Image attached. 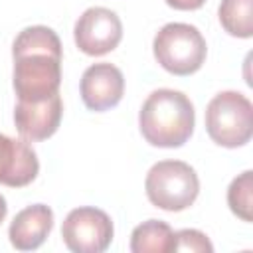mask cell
<instances>
[{
    "mask_svg": "<svg viewBox=\"0 0 253 253\" xmlns=\"http://www.w3.org/2000/svg\"><path fill=\"white\" fill-rule=\"evenodd\" d=\"M14 91L20 103H40L59 93L61 42L47 26L24 28L14 43Z\"/></svg>",
    "mask_w": 253,
    "mask_h": 253,
    "instance_id": "obj_1",
    "label": "cell"
},
{
    "mask_svg": "<svg viewBox=\"0 0 253 253\" xmlns=\"http://www.w3.org/2000/svg\"><path fill=\"white\" fill-rule=\"evenodd\" d=\"M196 111L188 95L174 89L152 91L140 107L138 126L144 140L158 148H178L194 132Z\"/></svg>",
    "mask_w": 253,
    "mask_h": 253,
    "instance_id": "obj_2",
    "label": "cell"
},
{
    "mask_svg": "<svg viewBox=\"0 0 253 253\" xmlns=\"http://www.w3.org/2000/svg\"><path fill=\"white\" fill-rule=\"evenodd\" d=\"M152 51L162 69L184 77L196 73L204 65L208 45L196 26L170 22L156 32Z\"/></svg>",
    "mask_w": 253,
    "mask_h": 253,
    "instance_id": "obj_3",
    "label": "cell"
},
{
    "mask_svg": "<svg viewBox=\"0 0 253 253\" xmlns=\"http://www.w3.org/2000/svg\"><path fill=\"white\" fill-rule=\"evenodd\" d=\"M206 130L225 148H237L253 136V105L239 91H221L206 107Z\"/></svg>",
    "mask_w": 253,
    "mask_h": 253,
    "instance_id": "obj_4",
    "label": "cell"
},
{
    "mask_svg": "<svg viewBox=\"0 0 253 253\" xmlns=\"http://www.w3.org/2000/svg\"><path fill=\"white\" fill-rule=\"evenodd\" d=\"M144 190L152 206L166 211H182L196 202L200 178L182 160H160L148 170Z\"/></svg>",
    "mask_w": 253,
    "mask_h": 253,
    "instance_id": "obj_5",
    "label": "cell"
},
{
    "mask_svg": "<svg viewBox=\"0 0 253 253\" xmlns=\"http://www.w3.org/2000/svg\"><path fill=\"white\" fill-rule=\"evenodd\" d=\"M115 235L111 217L93 206L71 210L61 225V237L73 253H103Z\"/></svg>",
    "mask_w": 253,
    "mask_h": 253,
    "instance_id": "obj_6",
    "label": "cell"
},
{
    "mask_svg": "<svg viewBox=\"0 0 253 253\" xmlns=\"http://www.w3.org/2000/svg\"><path fill=\"white\" fill-rule=\"evenodd\" d=\"M73 38L75 45L85 55H105L113 51L123 40L121 18L103 6L87 8L75 22Z\"/></svg>",
    "mask_w": 253,
    "mask_h": 253,
    "instance_id": "obj_7",
    "label": "cell"
},
{
    "mask_svg": "<svg viewBox=\"0 0 253 253\" xmlns=\"http://www.w3.org/2000/svg\"><path fill=\"white\" fill-rule=\"evenodd\" d=\"M79 91L89 111H109L117 107L125 95L123 71L113 63H93L83 71Z\"/></svg>",
    "mask_w": 253,
    "mask_h": 253,
    "instance_id": "obj_8",
    "label": "cell"
},
{
    "mask_svg": "<svg viewBox=\"0 0 253 253\" xmlns=\"http://www.w3.org/2000/svg\"><path fill=\"white\" fill-rule=\"evenodd\" d=\"M61 115H63V103L59 93L40 103L18 101L14 109V125L22 134V138L38 142L55 134L61 123Z\"/></svg>",
    "mask_w": 253,
    "mask_h": 253,
    "instance_id": "obj_9",
    "label": "cell"
},
{
    "mask_svg": "<svg viewBox=\"0 0 253 253\" xmlns=\"http://www.w3.org/2000/svg\"><path fill=\"white\" fill-rule=\"evenodd\" d=\"M40 162L26 138H12L0 132V184L24 188L36 180Z\"/></svg>",
    "mask_w": 253,
    "mask_h": 253,
    "instance_id": "obj_10",
    "label": "cell"
},
{
    "mask_svg": "<svg viewBox=\"0 0 253 253\" xmlns=\"http://www.w3.org/2000/svg\"><path fill=\"white\" fill-rule=\"evenodd\" d=\"M51 227H53L51 208L45 204H32L14 215L8 227V237L12 247H16L18 251H34L47 239Z\"/></svg>",
    "mask_w": 253,
    "mask_h": 253,
    "instance_id": "obj_11",
    "label": "cell"
},
{
    "mask_svg": "<svg viewBox=\"0 0 253 253\" xmlns=\"http://www.w3.org/2000/svg\"><path fill=\"white\" fill-rule=\"evenodd\" d=\"M174 245V231L162 219L142 221L132 229L130 251L132 253H170Z\"/></svg>",
    "mask_w": 253,
    "mask_h": 253,
    "instance_id": "obj_12",
    "label": "cell"
},
{
    "mask_svg": "<svg viewBox=\"0 0 253 253\" xmlns=\"http://www.w3.org/2000/svg\"><path fill=\"white\" fill-rule=\"evenodd\" d=\"M217 18L229 36L243 40L253 36V0H221Z\"/></svg>",
    "mask_w": 253,
    "mask_h": 253,
    "instance_id": "obj_13",
    "label": "cell"
},
{
    "mask_svg": "<svg viewBox=\"0 0 253 253\" xmlns=\"http://www.w3.org/2000/svg\"><path fill=\"white\" fill-rule=\"evenodd\" d=\"M227 204L229 210L243 221L253 219V172L245 170L237 178L231 180L227 188Z\"/></svg>",
    "mask_w": 253,
    "mask_h": 253,
    "instance_id": "obj_14",
    "label": "cell"
},
{
    "mask_svg": "<svg viewBox=\"0 0 253 253\" xmlns=\"http://www.w3.org/2000/svg\"><path fill=\"white\" fill-rule=\"evenodd\" d=\"M172 251H196V253H211L213 245L206 233L198 229H180L174 233Z\"/></svg>",
    "mask_w": 253,
    "mask_h": 253,
    "instance_id": "obj_15",
    "label": "cell"
},
{
    "mask_svg": "<svg viewBox=\"0 0 253 253\" xmlns=\"http://www.w3.org/2000/svg\"><path fill=\"white\" fill-rule=\"evenodd\" d=\"M174 10H198L206 4V0H164Z\"/></svg>",
    "mask_w": 253,
    "mask_h": 253,
    "instance_id": "obj_16",
    "label": "cell"
},
{
    "mask_svg": "<svg viewBox=\"0 0 253 253\" xmlns=\"http://www.w3.org/2000/svg\"><path fill=\"white\" fill-rule=\"evenodd\" d=\"M6 213H8V204H6V198H4L2 194H0V223L4 221Z\"/></svg>",
    "mask_w": 253,
    "mask_h": 253,
    "instance_id": "obj_17",
    "label": "cell"
}]
</instances>
